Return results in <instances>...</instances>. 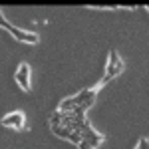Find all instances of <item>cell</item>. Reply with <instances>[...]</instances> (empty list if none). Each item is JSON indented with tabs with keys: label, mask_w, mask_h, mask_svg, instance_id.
I'll return each mask as SVG.
<instances>
[{
	"label": "cell",
	"mask_w": 149,
	"mask_h": 149,
	"mask_svg": "<svg viewBox=\"0 0 149 149\" xmlns=\"http://www.w3.org/2000/svg\"><path fill=\"white\" fill-rule=\"evenodd\" d=\"M28 74H30V68H28V64H22L18 72H16V81H18V86L22 88V90H30V80H28Z\"/></svg>",
	"instance_id": "cell-1"
},
{
	"label": "cell",
	"mask_w": 149,
	"mask_h": 149,
	"mask_svg": "<svg viewBox=\"0 0 149 149\" xmlns=\"http://www.w3.org/2000/svg\"><path fill=\"white\" fill-rule=\"evenodd\" d=\"M8 32H12V34L16 36V40H22V42H30V44H36V42H38V36H36V34L22 32V30H18V28H14V26L8 28Z\"/></svg>",
	"instance_id": "cell-2"
},
{
	"label": "cell",
	"mask_w": 149,
	"mask_h": 149,
	"mask_svg": "<svg viewBox=\"0 0 149 149\" xmlns=\"http://www.w3.org/2000/svg\"><path fill=\"white\" fill-rule=\"evenodd\" d=\"M2 123L4 125H8V127H16V129H22L24 127V115L22 113H10V115H6L4 119H2Z\"/></svg>",
	"instance_id": "cell-3"
},
{
	"label": "cell",
	"mask_w": 149,
	"mask_h": 149,
	"mask_svg": "<svg viewBox=\"0 0 149 149\" xmlns=\"http://www.w3.org/2000/svg\"><path fill=\"white\" fill-rule=\"evenodd\" d=\"M52 131L56 133L58 137H64V139H68V137H70V133H72L68 127H62V125H52Z\"/></svg>",
	"instance_id": "cell-4"
},
{
	"label": "cell",
	"mask_w": 149,
	"mask_h": 149,
	"mask_svg": "<svg viewBox=\"0 0 149 149\" xmlns=\"http://www.w3.org/2000/svg\"><path fill=\"white\" fill-rule=\"evenodd\" d=\"M72 109H74V100H72V97L64 100L62 105H60V111H72Z\"/></svg>",
	"instance_id": "cell-5"
},
{
	"label": "cell",
	"mask_w": 149,
	"mask_h": 149,
	"mask_svg": "<svg viewBox=\"0 0 149 149\" xmlns=\"http://www.w3.org/2000/svg\"><path fill=\"white\" fill-rule=\"evenodd\" d=\"M68 141L76 143V145H80V141H81V133H78V131H72V133H70V137H68Z\"/></svg>",
	"instance_id": "cell-6"
},
{
	"label": "cell",
	"mask_w": 149,
	"mask_h": 149,
	"mask_svg": "<svg viewBox=\"0 0 149 149\" xmlns=\"http://www.w3.org/2000/svg\"><path fill=\"white\" fill-rule=\"evenodd\" d=\"M50 123H52V125H60V123H62V117H60V111H54V113L50 115Z\"/></svg>",
	"instance_id": "cell-7"
},
{
	"label": "cell",
	"mask_w": 149,
	"mask_h": 149,
	"mask_svg": "<svg viewBox=\"0 0 149 149\" xmlns=\"http://www.w3.org/2000/svg\"><path fill=\"white\" fill-rule=\"evenodd\" d=\"M80 149H92V147H90V143H88V141H84V139H81V141H80Z\"/></svg>",
	"instance_id": "cell-8"
},
{
	"label": "cell",
	"mask_w": 149,
	"mask_h": 149,
	"mask_svg": "<svg viewBox=\"0 0 149 149\" xmlns=\"http://www.w3.org/2000/svg\"><path fill=\"white\" fill-rule=\"evenodd\" d=\"M139 149H147V139H141L139 141Z\"/></svg>",
	"instance_id": "cell-9"
}]
</instances>
